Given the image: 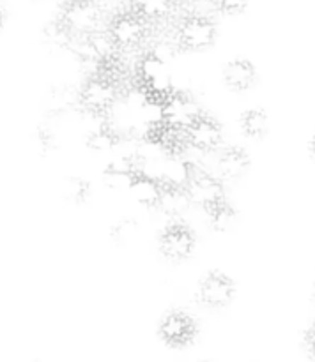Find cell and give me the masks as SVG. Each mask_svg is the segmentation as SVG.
Returning <instances> with one entry per match:
<instances>
[{
	"instance_id": "obj_26",
	"label": "cell",
	"mask_w": 315,
	"mask_h": 362,
	"mask_svg": "<svg viewBox=\"0 0 315 362\" xmlns=\"http://www.w3.org/2000/svg\"><path fill=\"white\" fill-rule=\"evenodd\" d=\"M202 362H209V361H202Z\"/></svg>"
},
{
	"instance_id": "obj_9",
	"label": "cell",
	"mask_w": 315,
	"mask_h": 362,
	"mask_svg": "<svg viewBox=\"0 0 315 362\" xmlns=\"http://www.w3.org/2000/svg\"><path fill=\"white\" fill-rule=\"evenodd\" d=\"M158 334L170 349H184L195 341L198 334V325L191 315L184 311H170L159 322Z\"/></svg>"
},
{
	"instance_id": "obj_8",
	"label": "cell",
	"mask_w": 315,
	"mask_h": 362,
	"mask_svg": "<svg viewBox=\"0 0 315 362\" xmlns=\"http://www.w3.org/2000/svg\"><path fill=\"white\" fill-rule=\"evenodd\" d=\"M159 251L170 262H184L193 255L197 246V237L193 230L183 221H173L166 225L159 233Z\"/></svg>"
},
{
	"instance_id": "obj_23",
	"label": "cell",
	"mask_w": 315,
	"mask_h": 362,
	"mask_svg": "<svg viewBox=\"0 0 315 362\" xmlns=\"http://www.w3.org/2000/svg\"><path fill=\"white\" fill-rule=\"evenodd\" d=\"M211 2L218 13L227 14V16H236V14L244 13L248 6V0H211Z\"/></svg>"
},
{
	"instance_id": "obj_14",
	"label": "cell",
	"mask_w": 315,
	"mask_h": 362,
	"mask_svg": "<svg viewBox=\"0 0 315 362\" xmlns=\"http://www.w3.org/2000/svg\"><path fill=\"white\" fill-rule=\"evenodd\" d=\"M130 194L145 209H156L161 191V179L152 173L145 172L144 168H138L133 173V179L130 184Z\"/></svg>"
},
{
	"instance_id": "obj_20",
	"label": "cell",
	"mask_w": 315,
	"mask_h": 362,
	"mask_svg": "<svg viewBox=\"0 0 315 362\" xmlns=\"http://www.w3.org/2000/svg\"><path fill=\"white\" fill-rule=\"evenodd\" d=\"M62 194L66 197L67 202L71 204H85L87 198L91 197V184L87 180L80 179V177H71L64 182L62 187Z\"/></svg>"
},
{
	"instance_id": "obj_15",
	"label": "cell",
	"mask_w": 315,
	"mask_h": 362,
	"mask_svg": "<svg viewBox=\"0 0 315 362\" xmlns=\"http://www.w3.org/2000/svg\"><path fill=\"white\" fill-rule=\"evenodd\" d=\"M223 80L230 90L244 92L253 87L255 80H257V71L250 60L234 59L223 67Z\"/></svg>"
},
{
	"instance_id": "obj_3",
	"label": "cell",
	"mask_w": 315,
	"mask_h": 362,
	"mask_svg": "<svg viewBox=\"0 0 315 362\" xmlns=\"http://www.w3.org/2000/svg\"><path fill=\"white\" fill-rule=\"evenodd\" d=\"M152 28L154 27L151 23L133 13L130 7L113 13L105 25V32L120 53L142 48L151 37Z\"/></svg>"
},
{
	"instance_id": "obj_4",
	"label": "cell",
	"mask_w": 315,
	"mask_h": 362,
	"mask_svg": "<svg viewBox=\"0 0 315 362\" xmlns=\"http://www.w3.org/2000/svg\"><path fill=\"white\" fill-rule=\"evenodd\" d=\"M122 85L113 81L112 78L94 71L88 74L80 90L76 92L78 108L91 115L103 117L115 106L117 99L122 94Z\"/></svg>"
},
{
	"instance_id": "obj_1",
	"label": "cell",
	"mask_w": 315,
	"mask_h": 362,
	"mask_svg": "<svg viewBox=\"0 0 315 362\" xmlns=\"http://www.w3.org/2000/svg\"><path fill=\"white\" fill-rule=\"evenodd\" d=\"M131 83L138 94L144 95L145 101L158 103V105L173 90L172 76H170L166 62L151 49H145L138 57Z\"/></svg>"
},
{
	"instance_id": "obj_7",
	"label": "cell",
	"mask_w": 315,
	"mask_h": 362,
	"mask_svg": "<svg viewBox=\"0 0 315 362\" xmlns=\"http://www.w3.org/2000/svg\"><path fill=\"white\" fill-rule=\"evenodd\" d=\"M198 103L188 92L173 88L161 103H159V122L173 129L186 131V127L200 115Z\"/></svg>"
},
{
	"instance_id": "obj_18",
	"label": "cell",
	"mask_w": 315,
	"mask_h": 362,
	"mask_svg": "<svg viewBox=\"0 0 315 362\" xmlns=\"http://www.w3.org/2000/svg\"><path fill=\"white\" fill-rule=\"evenodd\" d=\"M269 120L264 110H248L241 115V131L248 138H264Z\"/></svg>"
},
{
	"instance_id": "obj_2",
	"label": "cell",
	"mask_w": 315,
	"mask_h": 362,
	"mask_svg": "<svg viewBox=\"0 0 315 362\" xmlns=\"http://www.w3.org/2000/svg\"><path fill=\"white\" fill-rule=\"evenodd\" d=\"M55 20L78 41L101 30L103 7L99 0H64Z\"/></svg>"
},
{
	"instance_id": "obj_5",
	"label": "cell",
	"mask_w": 315,
	"mask_h": 362,
	"mask_svg": "<svg viewBox=\"0 0 315 362\" xmlns=\"http://www.w3.org/2000/svg\"><path fill=\"white\" fill-rule=\"evenodd\" d=\"M218 27L207 14L190 13L177 20L173 28V42L179 52H204L216 42Z\"/></svg>"
},
{
	"instance_id": "obj_21",
	"label": "cell",
	"mask_w": 315,
	"mask_h": 362,
	"mask_svg": "<svg viewBox=\"0 0 315 362\" xmlns=\"http://www.w3.org/2000/svg\"><path fill=\"white\" fill-rule=\"evenodd\" d=\"M138 233V225L134 219H120L119 223L112 226L110 230V237L115 244L124 246V244L130 243L131 239H134V235Z\"/></svg>"
},
{
	"instance_id": "obj_11",
	"label": "cell",
	"mask_w": 315,
	"mask_h": 362,
	"mask_svg": "<svg viewBox=\"0 0 315 362\" xmlns=\"http://www.w3.org/2000/svg\"><path fill=\"white\" fill-rule=\"evenodd\" d=\"M188 147H193L200 152H214L223 140L222 126L212 117L204 112L186 127Z\"/></svg>"
},
{
	"instance_id": "obj_10",
	"label": "cell",
	"mask_w": 315,
	"mask_h": 362,
	"mask_svg": "<svg viewBox=\"0 0 315 362\" xmlns=\"http://www.w3.org/2000/svg\"><path fill=\"white\" fill-rule=\"evenodd\" d=\"M236 283L219 271H211L198 286V303L211 310H222L232 303Z\"/></svg>"
},
{
	"instance_id": "obj_19",
	"label": "cell",
	"mask_w": 315,
	"mask_h": 362,
	"mask_svg": "<svg viewBox=\"0 0 315 362\" xmlns=\"http://www.w3.org/2000/svg\"><path fill=\"white\" fill-rule=\"evenodd\" d=\"M207 214L212 230H216V232L219 233L229 232V230H232L237 223L236 211H234L227 202H223L222 205H218V207H214L212 211H209Z\"/></svg>"
},
{
	"instance_id": "obj_16",
	"label": "cell",
	"mask_w": 315,
	"mask_h": 362,
	"mask_svg": "<svg viewBox=\"0 0 315 362\" xmlns=\"http://www.w3.org/2000/svg\"><path fill=\"white\" fill-rule=\"evenodd\" d=\"M216 166H218L222 179L236 180L241 179L248 172L250 158H248V154L241 147H227L219 152Z\"/></svg>"
},
{
	"instance_id": "obj_25",
	"label": "cell",
	"mask_w": 315,
	"mask_h": 362,
	"mask_svg": "<svg viewBox=\"0 0 315 362\" xmlns=\"http://www.w3.org/2000/svg\"><path fill=\"white\" fill-rule=\"evenodd\" d=\"M6 20H7V13H6V9L0 6V30H2L4 25H6Z\"/></svg>"
},
{
	"instance_id": "obj_17",
	"label": "cell",
	"mask_w": 315,
	"mask_h": 362,
	"mask_svg": "<svg viewBox=\"0 0 315 362\" xmlns=\"http://www.w3.org/2000/svg\"><path fill=\"white\" fill-rule=\"evenodd\" d=\"M117 140H119V133L113 131V127H110L108 124H103L88 133L85 145L88 151L96 152V154H106V152H113Z\"/></svg>"
},
{
	"instance_id": "obj_12",
	"label": "cell",
	"mask_w": 315,
	"mask_h": 362,
	"mask_svg": "<svg viewBox=\"0 0 315 362\" xmlns=\"http://www.w3.org/2000/svg\"><path fill=\"white\" fill-rule=\"evenodd\" d=\"M191 207V200L188 197L186 189H184L183 182H176V180L161 179V191H159L158 198V209L165 216L172 219H179L181 216L186 214Z\"/></svg>"
},
{
	"instance_id": "obj_24",
	"label": "cell",
	"mask_w": 315,
	"mask_h": 362,
	"mask_svg": "<svg viewBox=\"0 0 315 362\" xmlns=\"http://www.w3.org/2000/svg\"><path fill=\"white\" fill-rule=\"evenodd\" d=\"M307 346H308V350H310L311 356L315 357V325L310 329V331H308V334H307Z\"/></svg>"
},
{
	"instance_id": "obj_13",
	"label": "cell",
	"mask_w": 315,
	"mask_h": 362,
	"mask_svg": "<svg viewBox=\"0 0 315 362\" xmlns=\"http://www.w3.org/2000/svg\"><path fill=\"white\" fill-rule=\"evenodd\" d=\"M127 2H130L127 7L152 27L168 21L183 6V0H127Z\"/></svg>"
},
{
	"instance_id": "obj_22",
	"label": "cell",
	"mask_w": 315,
	"mask_h": 362,
	"mask_svg": "<svg viewBox=\"0 0 315 362\" xmlns=\"http://www.w3.org/2000/svg\"><path fill=\"white\" fill-rule=\"evenodd\" d=\"M50 101H52V110L57 113L66 112V110L73 108L74 105L78 106L76 92L69 90V88H57V90H53Z\"/></svg>"
},
{
	"instance_id": "obj_6",
	"label": "cell",
	"mask_w": 315,
	"mask_h": 362,
	"mask_svg": "<svg viewBox=\"0 0 315 362\" xmlns=\"http://www.w3.org/2000/svg\"><path fill=\"white\" fill-rule=\"evenodd\" d=\"M183 186L190 197L191 205L204 209L205 212L212 211L225 200V186L219 179L202 170L195 163H184Z\"/></svg>"
}]
</instances>
